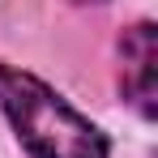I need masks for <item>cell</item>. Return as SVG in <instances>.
<instances>
[{
  "mask_svg": "<svg viewBox=\"0 0 158 158\" xmlns=\"http://www.w3.org/2000/svg\"><path fill=\"white\" fill-rule=\"evenodd\" d=\"M73 4H98V0H73Z\"/></svg>",
  "mask_w": 158,
  "mask_h": 158,
  "instance_id": "3957f363",
  "label": "cell"
},
{
  "mask_svg": "<svg viewBox=\"0 0 158 158\" xmlns=\"http://www.w3.org/2000/svg\"><path fill=\"white\" fill-rule=\"evenodd\" d=\"M120 85H124V98H128L145 120H154V60H158V34L154 22H137L120 34Z\"/></svg>",
  "mask_w": 158,
  "mask_h": 158,
  "instance_id": "7a4b0ae2",
  "label": "cell"
},
{
  "mask_svg": "<svg viewBox=\"0 0 158 158\" xmlns=\"http://www.w3.org/2000/svg\"><path fill=\"white\" fill-rule=\"evenodd\" d=\"M0 111L26 145L30 158H107V137L73 103H64L47 81L0 64Z\"/></svg>",
  "mask_w": 158,
  "mask_h": 158,
  "instance_id": "6da1fadb",
  "label": "cell"
}]
</instances>
